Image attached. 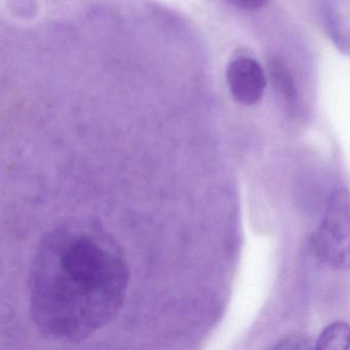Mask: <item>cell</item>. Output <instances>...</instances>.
<instances>
[{"label": "cell", "instance_id": "obj_1", "mask_svg": "<svg viewBox=\"0 0 350 350\" xmlns=\"http://www.w3.org/2000/svg\"><path fill=\"white\" fill-rule=\"evenodd\" d=\"M128 258L95 221L68 220L38 239L27 276L28 311L40 335L79 343L109 325L128 297Z\"/></svg>", "mask_w": 350, "mask_h": 350}, {"label": "cell", "instance_id": "obj_3", "mask_svg": "<svg viewBox=\"0 0 350 350\" xmlns=\"http://www.w3.org/2000/svg\"><path fill=\"white\" fill-rule=\"evenodd\" d=\"M226 81L233 99L243 106H253L263 97L266 75L261 65L247 56L232 59L227 65Z\"/></svg>", "mask_w": 350, "mask_h": 350}, {"label": "cell", "instance_id": "obj_5", "mask_svg": "<svg viewBox=\"0 0 350 350\" xmlns=\"http://www.w3.org/2000/svg\"><path fill=\"white\" fill-rule=\"evenodd\" d=\"M317 349L346 350L350 347V325L335 321L327 325L315 341Z\"/></svg>", "mask_w": 350, "mask_h": 350}, {"label": "cell", "instance_id": "obj_2", "mask_svg": "<svg viewBox=\"0 0 350 350\" xmlns=\"http://www.w3.org/2000/svg\"><path fill=\"white\" fill-rule=\"evenodd\" d=\"M315 247L327 265L349 269L350 192L345 188L332 193L315 237Z\"/></svg>", "mask_w": 350, "mask_h": 350}, {"label": "cell", "instance_id": "obj_6", "mask_svg": "<svg viewBox=\"0 0 350 350\" xmlns=\"http://www.w3.org/2000/svg\"><path fill=\"white\" fill-rule=\"evenodd\" d=\"M325 24L329 38L338 50L350 56V38L342 31L337 13L331 7L325 8Z\"/></svg>", "mask_w": 350, "mask_h": 350}, {"label": "cell", "instance_id": "obj_7", "mask_svg": "<svg viewBox=\"0 0 350 350\" xmlns=\"http://www.w3.org/2000/svg\"><path fill=\"white\" fill-rule=\"evenodd\" d=\"M310 347V341L304 336L292 335L280 340L273 348L275 349H308Z\"/></svg>", "mask_w": 350, "mask_h": 350}, {"label": "cell", "instance_id": "obj_4", "mask_svg": "<svg viewBox=\"0 0 350 350\" xmlns=\"http://www.w3.org/2000/svg\"><path fill=\"white\" fill-rule=\"evenodd\" d=\"M268 73L274 90L282 96L290 107H294L298 101V94L292 73L286 65L280 59H270L268 62Z\"/></svg>", "mask_w": 350, "mask_h": 350}, {"label": "cell", "instance_id": "obj_8", "mask_svg": "<svg viewBox=\"0 0 350 350\" xmlns=\"http://www.w3.org/2000/svg\"><path fill=\"white\" fill-rule=\"evenodd\" d=\"M231 5L245 11H257L267 3L268 0H228Z\"/></svg>", "mask_w": 350, "mask_h": 350}]
</instances>
